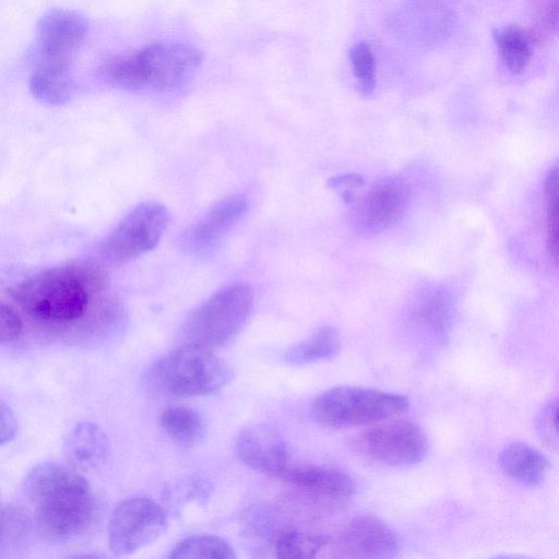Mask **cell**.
<instances>
[{
	"mask_svg": "<svg viewBox=\"0 0 559 559\" xmlns=\"http://www.w3.org/2000/svg\"><path fill=\"white\" fill-rule=\"evenodd\" d=\"M23 491L34 509L39 532L48 539L69 543L84 535L95 518L88 481L69 465L41 463L26 475Z\"/></svg>",
	"mask_w": 559,
	"mask_h": 559,
	"instance_id": "cell-1",
	"label": "cell"
},
{
	"mask_svg": "<svg viewBox=\"0 0 559 559\" xmlns=\"http://www.w3.org/2000/svg\"><path fill=\"white\" fill-rule=\"evenodd\" d=\"M108 286L103 265L74 261L37 273L13 288L11 295L31 317L56 324L81 320L95 296Z\"/></svg>",
	"mask_w": 559,
	"mask_h": 559,
	"instance_id": "cell-2",
	"label": "cell"
},
{
	"mask_svg": "<svg viewBox=\"0 0 559 559\" xmlns=\"http://www.w3.org/2000/svg\"><path fill=\"white\" fill-rule=\"evenodd\" d=\"M202 63V52L188 44L159 41L108 60L105 80L127 91L166 92L187 84Z\"/></svg>",
	"mask_w": 559,
	"mask_h": 559,
	"instance_id": "cell-3",
	"label": "cell"
},
{
	"mask_svg": "<svg viewBox=\"0 0 559 559\" xmlns=\"http://www.w3.org/2000/svg\"><path fill=\"white\" fill-rule=\"evenodd\" d=\"M150 376L157 389L189 397L218 392L230 382L233 370L214 350L183 343L158 359Z\"/></svg>",
	"mask_w": 559,
	"mask_h": 559,
	"instance_id": "cell-4",
	"label": "cell"
},
{
	"mask_svg": "<svg viewBox=\"0 0 559 559\" xmlns=\"http://www.w3.org/2000/svg\"><path fill=\"white\" fill-rule=\"evenodd\" d=\"M407 408L408 400L402 394L341 385L320 394L312 403L311 415L321 426L340 429L388 420Z\"/></svg>",
	"mask_w": 559,
	"mask_h": 559,
	"instance_id": "cell-5",
	"label": "cell"
},
{
	"mask_svg": "<svg viewBox=\"0 0 559 559\" xmlns=\"http://www.w3.org/2000/svg\"><path fill=\"white\" fill-rule=\"evenodd\" d=\"M253 300L251 287L243 283H235L216 292L183 323V343L212 350L223 347L246 324L253 308Z\"/></svg>",
	"mask_w": 559,
	"mask_h": 559,
	"instance_id": "cell-6",
	"label": "cell"
},
{
	"mask_svg": "<svg viewBox=\"0 0 559 559\" xmlns=\"http://www.w3.org/2000/svg\"><path fill=\"white\" fill-rule=\"evenodd\" d=\"M169 224V211L157 202H144L129 212L102 245V257L124 264L153 250Z\"/></svg>",
	"mask_w": 559,
	"mask_h": 559,
	"instance_id": "cell-7",
	"label": "cell"
},
{
	"mask_svg": "<svg viewBox=\"0 0 559 559\" xmlns=\"http://www.w3.org/2000/svg\"><path fill=\"white\" fill-rule=\"evenodd\" d=\"M167 514L153 499L121 501L108 523V546L115 556H128L154 543L167 527Z\"/></svg>",
	"mask_w": 559,
	"mask_h": 559,
	"instance_id": "cell-8",
	"label": "cell"
},
{
	"mask_svg": "<svg viewBox=\"0 0 559 559\" xmlns=\"http://www.w3.org/2000/svg\"><path fill=\"white\" fill-rule=\"evenodd\" d=\"M358 445L369 459L392 467L415 465L427 453L425 433L407 420L380 421L360 435Z\"/></svg>",
	"mask_w": 559,
	"mask_h": 559,
	"instance_id": "cell-9",
	"label": "cell"
},
{
	"mask_svg": "<svg viewBox=\"0 0 559 559\" xmlns=\"http://www.w3.org/2000/svg\"><path fill=\"white\" fill-rule=\"evenodd\" d=\"M411 197V187L402 177L388 176L377 180L356 210L357 228L366 236L391 228L407 211Z\"/></svg>",
	"mask_w": 559,
	"mask_h": 559,
	"instance_id": "cell-10",
	"label": "cell"
},
{
	"mask_svg": "<svg viewBox=\"0 0 559 559\" xmlns=\"http://www.w3.org/2000/svg\"><path fill=\"white\" fill-rule=\"evenodd\" d=\"M247 207L243 194L222 199L181 234L180 249L187 254H197L213 248L241 219Z\"/></svg>",
	"mask_w": 559,
	"mask_h": 559,
	"instance_id": "cell-11",
	"label": "cell"
},
{
	"mask_svg": "<svg viewBox=\"0 0 559 559\" xmlns=\"http://www.w3.org/2000/svg\"><path fill=\"white\" fill-rule=\"evenodd\" d=\"M235 452L249 468L277 478L289 465L286 441L276 430L265 425L242 429L237 437Z\"/></svg>",
	"mask_w": 559,
	"mask_h": 559,
	"instance_id": "cell-12",
	"label": "cell"
},
{
	"mask_svg": "<svg viewBox=\"0 0 559 559\" xmlns=\"http://www.w3.org/2000/svg\"><path fill=\"white\" fill-rule=\"evenodd\" d=\"M87 22L78 12L57 9L47 13L37 27V57L70 62L83 44Z\"/></svg>",
	"mask_w": 559,
	"mask_h": 559,
	"instance_id": "cell-13",
	"label": "cell"
},
{
	"mask_svg": "<svg viewBox=\"0 0 559 559\" xmlns=\"http://www.w3.org/2000/svg\"><path fill=\"white\" fill-rule=\"evenodd\" d=\"M341 546L347 556L354 558H392L399 551V539L382 520L365 514L346 525Z\"/></svg>",
	"mask_w": 559,
	"mask_h": 559,
	"instance_id": "cell-14",
	"label": "cell"
},
{
	"mask_svg": "<svg viewBox=\"0 0 559 559\" xmlns=\"http://www.w3.org/2000/svg\"><path fill=\"white\" fill-rule=\"evenodd\" d=\"M278 478L311 495L335 501L347 499L355 491L353 478L331 467L289 464Z\"/></svg>",
	"mask_w": 559,
	"mask_h": 559,
	"instance_id": "cell-15",
	"label": "cell"
},
{
	"mask_svg": "<svg viewBox=\"0 0 559 559\" xmlns=\"http://www.w3.org/2000/svg\"><path fill=\"white\" fill-rule=\"evenodd\" d=\"M109 440L95 423H78L66 438L63 452L72 468L87 472L99 468L109 455Z\"/></svg>",
	"mask_w": 559,
	"mask_h": 559,
	"instance_id": "cell-16",
	"label": "cell"
},
{
	"mask_svg": "<svg viewBox=\"0 0 559 559\" xmlns=\"http://www.w3.org/2000/svg\"><path fill=\"white\" fill-rule=\"evenodd\" d=\"M33 95L48 105H63L72 95L70 62L37 57L29 78Z\"/></svg>",
	"mask_w": 559,
	"mask_h": 559,
	"instance_id": "cell-17",
	"label": "cell"
},
{
	"mask_svg": "<svg viewBox=\"0 0 559 559\" xmlns=\"http://www.w3.org/2000/svg\"><path fill=\"white\" fill-rule=\"evenodd\" d=\"M499 461L510 478L531 487L543 481L548 468V461L539 451L520 441L507 444Z\"/></svg>",
	"mask_w": 559,
	"mask_h": 559,
	"instance_id": "cell-18",
	"label": "cell"
},
{
	"mask_svg": "<svg viewBox=\"0 0 559 559\" xmlns=\"http://www.w3.org/2000/svg\"><path fill=\"white\" fill-rule=\"evenodd\" d=\"M159 426L176 443L191 447L205 435V423L201 414L188 406H171L159 415Z\"/></svg>",
	"mask_w": 559,
	"mask_h": 559,
	"instance_id": "cell-19",
	"label": "cell"
},
{
	"mask_svg": "<svg viewBox=\"0 0 559 559\" xmlns=\"http://www.w3.org/2000/svg\"><path fill=\"white\" fill-rule=\"evenodd\" d=\"M341 348L337 331L332 326H322L309 337L289 348L285 360L290 365H307L333 358Z\"/></svg>",
	"mask_w": 559,
	"mask_h": 559,
	"instance_id": "cell-20",
	"label": "cell"
},
{
	"mask_svg": "<svg viewBox=\"0 0 559 559\" xmlns=\"http://www.w3.org/2000/svg\"><path fill=\"white\" fill-rule=\"evenodd\" d=\"M492 36L509 71L514 74L522 72L533 53V35L518 26H504L496 28Z\"/></svg>",
	"mask_w": 559,
	"mask_h": 559,
	"instance_id": "cell-21",
	"label": "cell"
},
{
	"mask_svg": "<svg viewBox=\"0 0 559 559\" xmlns=\"http://www.w3.org/2000/svg\"><path fill=\"white\" fill-rule=\"evenodd\" d=\"M171 559H235L233 547L215 535H192L180 540L169 552Z\"/></svg>",
	"mask_w": 559,
	"mask_h": 559,
	"instance_id": "cell-22",
	"label": "cell"
},
{
	"mask_svg": "<svg viewBox=\"0 0 559 559\" xmlns=\"http://www.w3.org/2000/svg\"><path fill=\"white\" fill-rule=\"evenodd\" d=\"M29 530V520L23 511L0 504V557L10 556L24 547Z\"/></svg>",
	"mask_w": 559,
	"mask_h": 559,
	"instance_id": "cell-23",
	"label": "cell"
},
{
	"mask_svg": "<svg viewBox=\"0 0 559 559\" xmlns=\"http://www.w3.org/2000/svg\"><path fill=\"white\" fill-rule=\"evenodd\" d=\"M328 543L326 536L292 530L278 535L274 549L278 558L305 559L316 557Z\"/></svg>",
	"mask_w": 559,
	"mask_h": 559,
	"instance_id": "cell-24",
	"label": "cell"
},
{
	"mask_svg": "<svg viewBox=\"0 0 559 559\" xmlns=\"http://www.w3.org/2000/svg\"><path fill=\"white\" fill-rule=\"evenodd\" d=\"M453 314V302L443 290L430 293L419 308L421 322L437 336H443L449 331Z\"/></svg>",
	"mask_w": 559,
	"mask_h": 559,
	"instance_id": "cell-25",
	"label": "cell"
},
{
	"mask_svg": "<svg viewBox=\"0 0 559 559\" xmlns=\"http://www.w3.org/2000/svg\"><path fill=\"white\" fill-rule=\"evenodd\" d=\"M558 178L556 165L545 180L547 250L555 264L558 260Z\"/></svg>",
	"mask_w": 559,
	"mask_h": 559,
	"instance_id": "cell-26",
	"label": "cell"
},
{
	"mask_svg": "<svg viewBox=\"0 0 559 559\" xmlns=\"http://www.w3.org/2000/svg\"><path fill=\"white\" fill-rule=\"evenodd\" d=\"M349 60L361 94L371 95L376 87V62L370 46L356 44L349 50Z\"/></svg>",
	"mask_w": 559,
	"mask_h": 559,
	"instance_id": "cell-27",
	"label": "cell"
},
{
	"mask_svg": "<svg viewBox=\"0 0 559 559\" xmlns=\"http://www.w3.org/2000/svg\"><path fill=\"white\" fill-rule=\"evenodd\" d=\"M538 431L540 438L549 447L557 448L558 430H557V401H550L542 409L538 421Z\"/></svg>",
	"mask_w": 559,
	"mask_h": 559,
	"instance_id": "cell-28",
	"label": "cell"
},
{
	"mask_svg": "<svg viewBox=\"0 0 559 559\" xmlns=\"http://www.w3.org/2000/svg\"><path fill=\"white\" fill-rule=\"evenodd\" d=\"M23 332V322L8 305L0 302V344L16 341Z\"/></svg>",
	"mask_w": 559,
	"mask_h": 559,
	"instance_id": "cell-29",
	"label": "cell"
},
{
	"mask_svg": "<svg viewBox=\"0 0 559 559\" xmlns=\"http://www.w3.org/2000/svg\"><path fill=\"white\" fill-rule=\"evenodd\" d=\"M17 424L12 409L0 401V445L11 441L16 432Z\"/></svg>",
	"mask_w": 559,
	"mask_h": 559,
	"instance_id": "cell-30",
	"label": "cell"
},
{
	"mask_svg": "<svg viewBox=\"0 0 559 559\" xmlns=\"http://www.w3.org/2000/svg\"><path fill=\"white\" fill-rule=\"evenodd\" d=\"M361 183L362 178L355 174L332 177L328 182L331 188L342 190V197L346 202H350L353 200L354 187H359Z\"/></svg>",
	"mask_w": 559,
	"mask_h": 559,
	"instance_id": "cell-31",
	"label": "cell"
}]
</instances>
